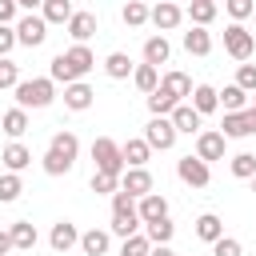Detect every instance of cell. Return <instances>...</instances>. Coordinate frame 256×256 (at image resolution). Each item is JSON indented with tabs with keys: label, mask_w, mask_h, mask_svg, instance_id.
<instances>
[{
	"label": "cell",
	"mask_w": 256,
	"mask_h": 256,
	"mask_svg": "<svg viewBox=\"0 0 256 256\" xmlns=\"http://www.w3.org/2000/svg\"><path fill=\"white\" fill-rule=\"evenodd\" d=\"M96 68V56L88 52V44H72L68 52H60L56 60H52V68H48V76L52 80H60V84H72V80H80L84 72H92Z\"/></svg>",
	"instance_id": "cell-1"
},
{
	"label": "cell",
	"mask_w": 256,
	"mask_h": 256,
	"mask_svg": "<svg viewBox=\"0 0 256 256\" xmlns=\"http://www.w3.org/2000/svg\"><path fill=\"white\" fill-rule=\"evenodd\" d=\"M76 156H80L76 132H56L52 144H48V152H44V172H48V176H64V172H72Z\"/></svg>",
	"instance_id": "cell-2"
},
{
	"label": "cell",
	"mask_w": 256,
	"mask_h": 256,
	"mask_svg": "<svg viewBox=\"0 0 256 256\" xmlns=\"http://www.w3.org/2000/svg\"><path fill=\"white\" fill-rule=\"evenodd\" d=\"M140 208H136V196H128L124 188H116L112 192V232L116 236H132V232H140Z\"/></svg>",
	"instance_id": "cell-3"
},
{
	"label": "cell",
	"mask_w": 256,
	"mask_h": 256,
	"mask_svg": "<svg viewBox=\"0 0 256 256\" xmlns=\"http://www.w3.org/2000/svg\"><path fill=\"white\" fill-rule=\"evenodd\" d=\"M12 92H16V104H20V108H48V104L56 100V80H52V76L20 80Z\"/></svg>",
	"instance_id": "cell-4"
},
{
	"label": "cell",
	"mask_w": 256,
	"mask_h": 256,
	"mask_svg": "<svg viewBox=\"0 0 256 256\" xmlns=\"http://www.w3.org/2000/svg\"><path fill=\"white\" fill-rule=\"evenodd\" d=\"M92 160H96V168L100 172H112V176H124V148L116 144V140H108V136H96L92 140Z\"/></svg>",
	"instance_id": "cell-5"
},
{
	"label": "cell",
	"mask_w": 256,
	"mask_h": 256,
	"mask_svg": "<svg viewBox=\"0 0 256 256\" xmlns=\"http://www.w3.org/2000/svg\"><path fill=\"white\" fill-rule=\"evenodd\" d=\"M224 52H228L232 60H248V56L256 52V36L236 20V24H228V28H224Z\"/></svg>",
	"instance_id": "cell-6"
},
{
	"label": "cell",
	"mask_w": 256,
	"mask_h": 256,
	"mask_svg": "<svg viewBox=\"0 0 256 256\" xmlns=\"http://www.w3.org/2000/svg\"><path fill=\"white\" fill-rule=\"evenodd\" d=\"M176 124H172V116H152L148 120V128H144V140L152 144V148H160V152H168L172 144H176Z\"/></svg>",
	"instance_id": "cell-7"
},
{
	"label": "cell",
	"mask_w": 256,
	"mask_h": 256,
	"mask_svg": "<svg viewBox=\"0 0 256 256\" xmlns=\"http://www.w3.org/2000/svg\"><path fill=\"white\" fill-rule=\"evenodd\" d=\"M176 176H180L188 188H204V184L212 180L208 160H200V156H180V160H176Z\"/></svg>",
	"instance_id": "cell-8"
},
{
	"label": "cell",
	"mask_w": 256,
	"mask_h": 256,
	"mask_svg": "<svg viewBox=\"0 0 256 256\" xmlns=\"http://www.w3.org/2000/svg\"><path fill=\"white\" fill-rule=\"evenodd\" d=\"M16 40L28 44V48L44 44V40H48V20H44V16H32V12L20 16V20H16Z\"/></svg>",
	"instance_id": "cell-9"
},
{
	"label": "cell",
	"mask_w": 256,
	"mask_h": 256,
	"mask_svg": "<svg viewBox=\"0 0 256 256\" xmlns=\"http://www.w3.org/2000/svg\"><path fill=\"white\" fill-rule=\"evenodd\" d=\"M220 132H224L228 140H244V136H252V132H256V116H252V108H244V112H224Z\"/></svg>",
	"instance_id": "cell-10"
},
{
	"label": "cell",
	"mask_w": 256,
	"mask_h": 256,
	"mask_svg": "<svg viewBox=\"0 0 256 256\" xmlns=\"http://www.w3.org/2000/svg\"><path fill=\"white\" fill-rule=\"evenodd\" d=\"M224 140H228L224 132H196V156L208 160V164L224 160Z\"/></svg>",
	"instance_id": "cell-11"
},
{
	"label": "cell",
	"mask_w": 256,
	"mask_h": 256,
	"mask_svg": "<svg viewBox=\"0 0 256 256\" xmlns=\"http://www.w3.org/2000/svg\"><path fill=\"white\" fill-rule=\"evenodd\" d=\"M120 188L128 192V196H148L152 192V172L148 168H124V176H120Z\"/></svg>",
	"instance_id": "cell-12"
},
{
	"label": "cell",
	"mask_w": 256,
	"mask_h": 256,
	"mask_svg": "<svg viewBox=\"0 0 256 256\" xmlns=\"http://www.w3.org/2000/svg\"><path fill=\"white\" fill-rule=\"evenodd\" d=\"M48 244H52L56 252H68V248H76V244H80V232H76V224H72V220H56V224H52V232H48Z\"/></svg>",
	"instance_id": "cell-13"
},
{
	"label": "cell",
	"mask_w": 256,
	"mask_h": 256,
	"mask_svg": "<svg viewBox=\"0 0 256 256\" xmlns=\"http://www.w3.org/2000/svg\"><path fill=\"white\" fill-rule=\"evenodd\" d=\"M92 100H96V92H92L84 80H72V84H64V104H68L72 112H84V108H92Z\"/></svg>",
	"instance_id": "cell-14"
},
{
	"label": "cell",
	"mask_w": 256,
	"mask_h": 256,
	"mask_svg": "<svg viewBox=\"0 0 256 256\" xmlns=\"http://www.w3.org/2000/svg\"><path fill=\"white\" fill-rule=\"evenodd\" d=\"M148 20H152V24L160 28V32H172V28H176V24L184 20V12H180V8L172 4V0H160V4L152 8V16H148Z\"/></svg>",
	"instance_id": "cell-15"
},
{
	"label": "cell",
	"mask_w": 256,
	"mask_h": 256,
	"mask_svg": "<svg viewBox=\"0 0 256 256\" xmlns=\"http://www.w3.org/2000/svg\"><path fill=\"white\" fill-rule=\"evenodd\" d=\"M68 36H72L76 44H84L88 36H96V16H92V12H72V20H68Z\"/></svg>",
	"instance_id": "cell-16"
},
{
	"label": "cell",
	"mask_w": 256,
	"mask_h": 256,
	"mask_svg": "<svg viewBox=\"0 0 256 256\" xmlns=\"http://www.w3.org/2000/svg\"><path fill=\"white\" fill-rule=\"evenodd\" d=\"M184 48H188L192 56H208V52H212V32L200 28V24H192V28L184 32Z\"/></svg>",
	"instance_id": "cell-17"
},
{
	"label": "cell",
	"mask_w": 256,
	"mask_h": 256,
	"mask_svg": "<svg viewBox=\"0 0 256 256\" xmlns=\"http://www.w3.org/2000/svg\"><path fill=\"white\" fill-rule=\"evenodd\" d=\"M192 108H196L200 116L216 112V108H220V92H216L212 84H196V88H192Z\"/></svg>",
	"instance_id": "cell-18"
},
{
	"label": "cell",
	"mask_w": 256,
	"mask_h": 256,
	"mask_svg": "<svg viewBox=\"0 0 256 256\" xmlns=\"http://www.w3.org/2000/svg\"><path fill=\"white\" fill-rule=\"evenodd\" d=\"M200 120H204V116H200L192 104H176V108H172V124H176V132H188V136H192V132H200Z\"/></svg>",
	"instance_id": "cell-19"
},
{
	"label": "cell",
	"mask_w": 256,
	"mask_h": 256,
	"mask_svg": "<svg viewBox=\"0 0 256 256\" xmlns=\"http://www.w3.org/2000/svg\"><path fill=\"white\" fill-rule=\"evenodd\" d=\"M0 160H4V168H8V172H24V168L32 164V152H28L20 140H12V144L0 152Z\"/></svg>",
	"instance_id": "cell-20"
},
{
	"label": "cell",
	"mask_w": 256,
	"mask_h": 256,
	"mask_svg": "<svg viewBox=\"0 0 256 256\" xmlns=\"http://www.w3.org/2000/svg\"><path fill=\"white\" fill-rule=\"evenodd\" d=\"M136 208H140V220L148 224V220H160V216H168V200L160 196V192H148V196H140L136 200Z\"/></svg>",
	"instance_id": "cell-21"
},
{
	"label": "cell",
	"mask_w": 256,
	"mask_h": 256,
	"mask_svg": "<svg viewBox=\"0 0 256 256\" xmlns=\"http://www.w3.org/2000/svg\"><path fill=\"white\" fill-rule=\"evenodd\" d=\"M108 244H112V236H108L104 228H88V232H80V248H84V256H104Z\"/></svg>",
	"instance_id": "cell-22"
},
{
	"label": "cell",
	"mask_w": 256,
	"mask_h": 256,
	"mask_svg": "<svg viewBox=\"0 0 256 256\" xmlns=\"http://www.w3.org/2000/svg\"><path fill=\"white\" fill-rule=\"evenodd\" d=\"M168 56H172V48H168V40H164V32L160 36H148L144 40V64H168Z\"/></svg>",
	"instance_id": "cell-23"
},
{
	"label": "cell",
	"mask_w": 256,
	"mask_h": 256,
	"mask_svg": "<svg viewBox=\"0 0 256 256\" xmlns=\"http://www.w3.org/2000/svg\"><path fill=\"white\" fill-rule=\"evenodd\" d=\"M132 84H136L144 96H152V92L160 88V68H156V64H136V72H132Z\"/></svg>",
	"instance_id": "cell-24"
},
{
	"label": "cell",
	"mask_w": 256,
	"mask_h": 256,
	"mask_svg": "<svg viewBox=\"0 0 256 256\" xmlns=\"http://www.w3.org/2000/svg\"><path fill=\"white\" fill-rule=\"evenodd\" d=\"M0 128H4L12 140H16V136H24V132H28V108H20V104H16V108H8V112L0 116Z\"/></svg>",
	"instance_id": "cell-25"
},
{
	"label": "cell",
	"mask_w": 256,
	"mask_h": 256,
	"mask_svg": "<svg viewBox=\"0 0 256 256\" xmlns=\"http://www.w3.org/2000/svg\"><path fill=\"white\" fill-rule=\"evenodd\" d=\"M124 148V164L128 168H144L148 164V156H152V144L140 136V140H128V144H120Z\"/></svg>",
	"instance_id": "cell-26"
},
{
	"label": "cell",
	"mask_w": 256,
	"mask_h": 256,
	"mask_svg": "<svg viewBox=\"0 0 256 256\" xmlns=\"http://www.w3.org/2000/svg\"><path fill=\"white\" fill-rule=\"evenodd\" d=\"M196 236H200L204 244L220 240V236H224V224H220V216H216V212H204V216H196Z\"/></svg>",
	"instance_id": "cell-27"
},
{
	"label": "cell",
	"mask_w": 256,
	"mask_h": 256,
	"mask_svg": "<svg viewBox=\"0 0 256 256\" xmlns=\"http://www.w3.org/2000/svg\"><path fill=\"white\" fill-rule=\"evenodd\" d=\"M40 16L48 24H68L72 20V0H44L40 4Z\"/></svg>",
	"instance_id": "cell-28"
},
{
	"label": "cell",
	"mask_w": 256,
	"mask_h": 256,
	"mask_svg": "<svg viewBox=\"0 0 256 256\" xmlns=\"http://www.w3.org/2000/svg\"><path fill=\"white\" fill-rule=\"evenodd\" d=\"M220 108H224V112H244V108H248V92H244L240 84H228V88L220 92Z\"/></svg>",
	"instance_id": "cell-29"
},
{
	"label": "cell",
	"mask_w": 256,
	"mask_h": 256,
	"mask_svg": "<svg viewBox=\"0 0 256 256\" xmlns=\"http://www.w3.org/2000/svg\"><path fill=\"white\" fill-rule=\"evenodd\" d=\"M188 20L200 24V28H208V24L216 20V0H192V4H188Z\"/></svg>",
	"instance_id": "cell-30"
},
{
	"label": "cell",
	"mask_w": 256,
	"mask_h": 256,
	"mask_svg": "<svg viewBox=\"0 0 256 256\" xmlns=\"http://www.w3.org/2000/svg\"><path fill=\"white\" fill-rule=\"evenodd\" d=\"M104 72H108L112 80H124L128 72H136V64L128 60V52H112V56L104 60Z\"/></svg>",
	"instance_id": "cell-31"
},
{
	"label": "cell",
	"mask_w": 256,
	"mask_h": 256,
	"mask_svg": "<svg viewBox=\"0 0 256 256\" xmlns=\"http://www.w3.org/2000/svg\"><path fill=\"white\" fill-rule=\"evenodd\" d=\"M160 88H164V92H172L176 100H184V96H192V80H188L184 72H168V76L160 80Z\"/></svg>",
	"instance_id": "cell-32"
},
{
	"label": "cell",
	"mask_w": 256,
	"mask_h": 256,
	"mask_svg": "<svg viewBox=\"0 0 256 256\" xmlns=\"http://www.w3.org/2000/svg\"><path fill=\"white\" fill-rule=\"evenodd\" d=\"M176 104H180V100H176L172 92H164V88H156V92L148 96V112H152V116H172Z\"/></svg>",
	"instance_id": "cell-33"
},
{
	"label": "cell",
	"mask_w": 256,
	"mask_h": 256,
	"mask_svg": "<svg viewBox=\"0 0 256 256\" xmlns=\"http://www.w3.org/2000/svg\"><path fill=\"white\" fill-rule=\"evenodd\" d=\"M148 252H152L148 232H132V236H124V244H120V256H148Z\"/></svg>",
	"instance_id": "cell-34"
},
{
	"label": "cell",
	"mask_w": 256,
	"mask_h": 256,
	"mask_svg": "<svg viewBox=\"0 0 256 256\" xmlns=\"http://www.w3.org/2000/svg\"><path fill=\"white\" fill-rule=\"evenodd\" d=\"M144 228H148V240H152V244H168V240H172V232H176V224H172L168 216H160V220H148Z\"/></svg>",
	"instance_id": "cell-35"
},
{
	"label": "cell",
	"mask_w": 256,
	"mask_h": 256,
	"mask_svg": "<svg viewBox=\"0 0 256 256\" xmlns=\"http://www.w3.org/2000/svg\"><path fill=\"white\" fill-rule=\"evenodd\" d=\"M8 232H12V244H16V248H24V252H28V248H36V228H32L28 220H16Z\"/></svg>",
	"instance_id": "cell-36"
},
{
	"label": "cell",
	"mask_w": 256,
	"mask_h": 256,
	"mask_svg": "<svg viewBox=\"0 0 256 256\" xmlns=\"http://www.w3.org/2000/svg\"><path fill=\"white\" fill-rule=\"evenodd\" d=\"M232 176L236 180H252L256 176V156L252 152H236L232 156Z\"/></svg>",
	"instance_id": "cell-37"
},
{
	"label": "cell",
	"mask_w": 256,
	"mask_h": 256,
	"mask_svg": "<svg viewBox=\"0 0 256 256\" xmlns=\"http://www.w3.org/2000/svg\"><path fill=\"white\" fill-rule=\"evenodd\" d=\"M20 192H24L20 176H16V172H4V176H0V204H12V200H20Z\"/></svg>",
	"instance_id": "cell-38"
},
{
	"label": "cell",
	"mask_w": 256,
	"mask_h": 256,
	"mask_svg": "<svg viewBox=\"0 0 256 256\" xmlns=\"http://www.w3.org/2000/svg\"><path fill=\"white\" fill-rule=\"evenodd\" d=\"M120 16H124V24H128V28H140V24H148V16H152V12H148L140 0H128Z\"/></svg>",
	"instance_id": "cell-39"
},
{
	"label": "cell",
	"mask_w": 256,
	"mask_h": 256,
	"mask_svg": "<svg viewBox=\"0 0 256 256\" xmlns=\"http://www.w3.org/2000/svg\"><path fill=\"white\" fill-rule=\"evenodd\" d=\"M16 84H20V64H12L8 56H0V92L16 88Z\"/></svg>",
	"instance_id": "cell-40"
},
{
	"label": "cell",
	"mask_w": 256,
	"mask_h": 256,
	"mask_svg": "<svg viewBox=\"0 0 256 256\" xmlns=\"http://www.w3.org/2000/svg\"><path fill=\"white\" fill-rule=\"evenodd\" d=\"M116 188H120V176H112V172H100V168L92 172V192H100V196H104V192H116Z\"/></svg>",
	"instance_id": "cell-41"
},
{
	"label": "cell",
	"mask_w": 256,
	"mask_h": 256,
	"mask_svg": "<svg viewBox=\"0 0 256 256\" xmlns=\"http://www.w3.org/2000/svg\"><path fill=\"white\" fill-rule=\"evenodd\" d=\"M244 248H240V240L236 236H220V240H212V256H240Z\"/></svg>",
	"instance_id": "cell-42"
},
{
	"label": "cell",
	"mask_w": 256,
	"mask_h": 256,
	"mask_svg": "<svg viewBox=\"0 0 256 256\" xmlns=\"http://www.w3.org/2000/svg\"><path fill=\"white\" fill-rule=\"evenodd\" d=\"M224 8H228V16H232V20H248V16L256 12V4H252V0H224Z\"/></svg>",
	"instance_id": "cell-43"
},
{
	"label": "cell",
	"mask_w": 256,
	"mask_h": 256,
	"mask_svg": "<svg viewBox=\"0 0 256 256\" xmlns=\"http://www.w3.org/2000/svg\"><path fill=\"white\" fill-rule=\"evenodd\" d=\"M236 84H240L244 92H256V64H240V68H236Z\"/></svg>",
	"instance_id": "cell-44"
},
{
	"label": "cell",
	"mask_w": 256,
	"mask_h": 256,
	"mask_svg": "<svg viewBox=\"0 0 256 256\" xmlns=\"http://www.w3.org/2000/svg\"><path fill=\"white\" fill-rule=\"evenodd\" d=\"M16 44H20L16 40V24H0V56H8Z\"/></svg>",
	"instance_id": "cell-45"
},
{
	"label": "cell",
	"mask_w": 256,
	"mask_h": 256,
	"mask_svg": "<svg viewBox=\"0 0 256 256\" xmlns=\"http://www.w3.org/2000/svg\"><path fill=\"white\" fill-rule=\"evenodd\" d=\"M16 8H20L16 0H0V24H12L16 20Z\"/></svg>",
	"instance_id": "cell-46"
},
{
	"label": "cell",
	"mask_w": 256,
	"mask_h": 256,
	"mask_svg": "<svg viewBox=\"0 0 256 256\" xmlns=\"http://www.w3.org/2000/svg\"><path fill=\"white\" fill-rule=\"evenodd\" d=\"M12 248H16V244H12V232H4V228H0V256H8Z\"/></svg>",
	"instance_id": "cell-47"
},
{
	"label": "cell",
	"mask_w": 256,
	"mask_h": 256,
	"mask_svg": "<svg viewBox=\"0 0 256 256\" xmlns=\"http://www.w3.org/2000/svg\"><path fill=\"white\" fill-rule=\"evenodd\" d=\"M148 256H176V252H172L168 244H152V252H148Z\"/></svg>",
	"instance_id": "cell-48"
},
{
	"label": "cell",
	"mask_w": 256,
	"mask_h": 256,
	"mask_svg": "<svg viewBox=\"0 0 256 256\" xmlns=\"http://www.w3.org/2000/svg\"><path fill=\"white\" fill-rule=\"evenodd\" d=\"M16 4H20V8H40L44 0H16Z\"/></svg>",
	"instance_id": "cell-49"
},
{
	"label": "cell",
	"mask_w": 256,
	"mask_h": 256,
	"mask_svg": "<svg viewBox=\"0 0 256 256\" xmlns=\"http://www.w3.org/2000/svg\"><path fill=\"white\" fill-rule=\"evenodd\" d=\"M252 192H256V176H252Z\"/></svg>",
	"instance_id": "cell-50"
},
{
	"label": "cell",
	"mask_w": 256,
	"mask_h": 256,
	"mask_svg": "<svg viewBox=\"0 0 256 256\" xmlns=\"http://www.w3.org/2000/svg\"><path fill=\"white\" fill-rule=\"evenodd\" d=\"M252 116H256V100H252Z\"/></svg>",
	"instance_id": "cell-51"
},
{
	"label": "cell",
	"mask_w": 256,
	"mask_h": 256,
	"mask_svg": "<svg viewBox=\"0 0 256 256\" xmlns=\"http://www.w3.org/2000/svg\"><path fill=\"white\" fill-rule=\"evenodd\" d=\"M252 16H256V12H252Z\"/></svg>",
	"instance_id": "cell-52"
}]
</instances>
